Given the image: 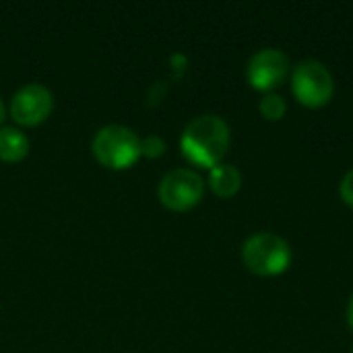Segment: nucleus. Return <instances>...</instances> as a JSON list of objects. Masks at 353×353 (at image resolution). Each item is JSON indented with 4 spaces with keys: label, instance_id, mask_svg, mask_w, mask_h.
I'll return each mask as SVG.
<instances>
[{
    "label": "nucleus",
    "instance_id": "nucleus-11",
    "mask_svg": "<svg viewBox=\"0 0 353 353\" xmlns=\"http://www.w3.org/2000/svg\"><path fill=\"white\" fill-rule=\"evenodd\" d=\"M165 151V141L157 134H149L145 139H141V155L147 157H159Z\"/></svg>",
    "mask_w": 353,
    "mask_h": 353
},
{
    "label": "nucleus",
    "instance_id": "nucleus-12",
    "mask_svg": "<svg viewBox=\"0 0 353 353\" xmlns=\"http://www.w3.org/2000/svg\"><path fill=\"white\" fill-rule=\"evenodd\" d=\"M339 194H341L343 203L350 205L353 209V170H350V172L343 176V180L339 182Z\"/></svg>",
    "mask_w": 353,
    "mask_h": 353
},
{
    "label": "nucleus",
    "instance_id": "nucleus-7",
    "mask_svg": "<svg viewBox=\"0 0 353 353\" xmlns=\"http://www.w3.org/2000/svg\"><path fill=\"white\" fill-rule=\"evenodd\" d=\"M54 108V97L41 83L23 85L10 99V116L23 126H35L43 122Z\"/></svg>",
    "mask_w": 353,
    "mask_h": 353
},
{
    "label": "nucleus",
    "instance_id": "nucleus-14",
    "mask_svg": "<svg viewBox=\"0 0 353 353\" xmlns=\"http://www.w3.org/2000/svg\"><path fill=\"white\" fill-rule=\"evenodd\" d=\"M2 118H4V103H2V99H0V122H2Z\"/></svg>",
    "mask_w": 353,
    "mask_h": 353
},
{
    "label": "nucleus",
    "instance_id": "nucleus-10",
    "mask_svg": "<svg viewBox=\"0 0 353 353\" xmlns=\"http://www.w3.org/2000/svg\"><path fill=\"white\" fill-rule=\"evenodd\" d=\"M259 110H261V116L269 122H277L285 116V99L279 95V93H265L261 103H259Z\"/></svg>",
    "mask_w": 353,
    "mask_h": 353
},
{
    "label": "nucleus",
    "instance_id": "nucleus-2",
    "mask_svg": "<svg viewBox=\"0 0 353 353\" xmlns=\"http://www.w3.org/2000/svg\"><path fill=\"white\" fill-rule=\"evenodd\" d=\"M242 261L246 269L259 277H277L290 269L292 248L281 236L261 232L244 242Z\"/></svg>",
    "mask_w": 353,
    "mask_h": 353
},
{
    "label": "nucleus",
    "instance_id": "nucleus-13",
    "mask_svg": "<svg viewBox=\"0 0 353 353\" xmlns=\"http://www.w3.org/2000/svg\"><path fill=\"white\" fill-rule=\"evenodd\" d=\"M347 323H350V327H352L353 331V296L352 300H350V306H347Z\"/></svg>",
    "mask_w": 353,
    "mask_h": 353
},
{
    "label": "nucleus",
    "instance_id": "nucleus-5",
    "mask_svg": "<svg viewBox=\"0 0 353 353\" xmlns=\"http://www.w3.org/2000/svg\"><path fill=\"white\" fill-rule=\"evenodd\" d=\"M157 194L161 205H165L168 209L178 213L190 211L201 203L205 194V182L196 172L188 168H178L161 178Z\"/></svg>",
    "mask_w": 353,
    "mask_h": 353
},
{
    "label": "nucleus",
    "instance_id": "nucleus-6",
    "mask_svg": "<svg viewBox=\"0 0 353 353\" xmlns=\"http://www.w3.org/2000/svg\"><path fill=\"white\" fill-rule=\"evenodd\" d=\"M288 74H290V58L279 48L259 50L246 66V77L250 87L263 93H275V89L285 83Z\"/></svg>",
    "mask_w": 353,
    "mask_h": 353
},
{
    "label": "nucleus",
    "instance_id": "nucleus-9",
    "mask_svg": "<svg viewBox=\"0 0 353 353\" xmlns=\"http://www.w3.org/2000/svg\"><path fill=\"white\" fill-rule=\"evenodd\" d=\"M29 153V139L25 132L12 126L0 128V159L14 163Z\"/></svg>",
    "mask_w": 353,
    "mask_h": 353
},
{
    "label": "nucleus",
    "instance_id": "nucleus-1",
    "mask_svg": "<svg viewBox=\"0 0 353 353\" xmlns=\"http://www.w3.org/2000/svg\"><path fill=\"white\" fill-rule=\"evenodd\" d=\"M180 147L184 157L201 168H215L221 163L230 147V126L215 114H203L190 120L182 132Z\"/></svg>",
    "mask_w": 353,
    "mask_h": 353
},
{
    "label": "nucleus",
    "instance_id": "nucleus-3",
    "mask_svg": "<svg viewBox=\"0 0 353 353\" xmlns=\"http://www.w3.org/2000/svg\"><path fill=\"white\" fill-rule=\"evenodd\" d=\"M91 149L101 165L110 170H126L141 157V139L128 126L108 124L95 132Z\"/></svg>",
    "mask_w": 353,
    "mask_h": 353
},
{
    "label": "nucleus",
    "instance_id": "nucleus-8",
    "mask_svg": "<svg viewBox=\"0 0 353 353\" xmlns=\"http://www.w3.org/2000/svg\"><path fill=\"white\" fill-rule=\"evenodd\" d=\"M209 186L219 199H232L242 188V174L232 163H219L209 172Z\"/></svg>",
    "mask_w": 353,
    "mask_h": 353
},
{
    "label": "nucleus",
    "instance_id": "nucleus-4",
    "mask_svg": "<svg viewBox=\"0 0 353 353\" xmlns=\"http://www.w3.org/2000/svg\"><path fill=\"white\" fill-rule=\"evenodd\" d=\"M292 93L304 108H325L335 93L331 70L319 60H302L292 70Z\"/></svg>",
    "mask_w": 353,
    "mask_h": 353
}]
</instances>
